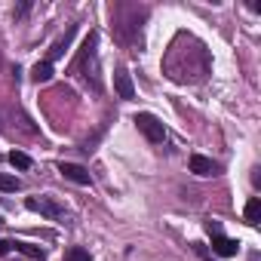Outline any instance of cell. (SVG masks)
Here are the masks:
<instances>
[{"label": "cell", "instance_id": "30bf717a", "mask_svg": "<svg viewBox=\"0 0 261 261\" xmlns=\"http://www.w3.org/2000/svg\"><path fill=\"white\" fill-rule=\"evenodd\" d=\"M19 188H22V181H19L16 175L0 172V191H7V194H10V191H19Z\"/></svg>", "mask_w": 261, "mask_h": 261}, {"label": "cell", "instance_id": "5bb4252c", "mask_svg": "<svg viewBox=\"0 0 261 261\" xmlns=\"http://www.w3.org/2000/svg\"><path fill=\"white\" fill-rule=\"evenodd\" d=\"M10 249H13V246H10V243H4V240H0V255H7V252H10Z\"/></svg>", "mask_w": 261, "mask_h": 261}, {"label": "cell", "instance_id": "3957f363", "mask_svg": "<svg viewBox=\"0 0 261 261\" xmlns=\"http://www.w3.org/2000/svg\"><path fill=\"white\" fill-rule=\"evenodd\" d=\"M25 206L31 209V212H40V215H49V218H62V206H56L53 200H37V197H28L25 200Z\"/></svg>", "mask_w": 261, "mask_h": 261}, {"label": "cell", "instance_id": "277c9868", "mask_svg": "<svg viewBox=\"0 0 261 261\" xmlns=\"http://www.w3.org/2000/svg\"><path fill=\"white\" fill-rule=\"evenodd\" d=\"M59 172H62L68 181H74V185H89V181H92L89 172H86L83 166H77V163H59Z\"/></svg>", "mask_w": 261, "mask_h": 261}, {"label": "cell", "instance_id": "4fadbf2b", "mask_svg": "<svg viewBox=\"0 0 261 261\" xmlns=\"http://www.w3.org/2000/svg\"><path fill=\"white\" fill-rule=\"evenodd\" d=\"M68 40H71V31H68V34H65L62 40H56V46L49 49V59H59V56L65 53V46H68Z\"/></svg>", "mask_w": 261, "mask_h": 261}, {"label": "cell", "instance_id": "8992f818", "mask_svg": "<svg viewBox=\"0 0 261 261\" xmlns=\"http://www.w3.org/2000/svg\"><path fill=\"white\" fill-rule=\"evenodd\" d=\"M191 172H197V175H215V172H218V166H215L209 157L194 154V157H191Z\"/></svg>", "mask_w": 261, "mask_h": 261}, {"label": "cell", "instance_id": "ba28073f", "mask_svg": "<svg viewBox=\"0 0 261 261\" xmlns=\"http://www.w3.org/2000/svg\"><path fill=\"white\" fill-rule=\"evenodd\" d=\"M31 77H34L37 83H46V80L53 77V62H37V65L31 68Z\"/></svg>", "mask_w": 261, "mask_h": 261}, {"label": "cell", "instance_id": "6da1fadb", "mask_svg": "<svg viewBox=\"0 0 261 261\" xmlns=\"http://www.w3.org/2000/svg\"><path fill=\"white\" fill-rule=\"evenodd\" d=\"M136 126H139V133H142L148 142H154V145H160V142L166 139V129H163V123H160L154 114H136Z\"/></svg>", "mask_w": 261, "mask_h": 261}, {"label": "cell", "instance_id": "9c48e42d", "mask_svg": "<svg viewBox=\"0 0 261 261\" xmlns=\"http://www.w3.org/2000/svg\"><path fill=\"white\" fill-rule=\"evenodd\" d=\"M243 215H246V221H249V224H258V218H261V200H258V197H252V200L246 203Z\"/></svg>", "mask_w": 261, "mask_h": 261}, {"label": "cell", "instance_id": "7c38bea8", "mask_svg": "<svg viewBox=\"0 0 261 261\" xmlns=\"http://www.w3.org/2000/svg\"><path fill=\"white\" fill-rule=\"evenodd\" d=\"M10 163H13L16 169H28V166H31V157L22 154V151H13V154H10Z\"/></svg>", "mask_w": 261, "mask_h": 261}, {"label": "cell", "instance_id": "7a4b0ae2", "mask_svg": "<svg viewBox=\"0 0 261 261\" xmlns=\"http://www.w3.org/2000/svg\"><path fill=\"white\" fill-rule=\"evenodd\" d=\"M114 89H117V95L120 98H126V101H133L136 98V86H133V77H129V71H117L114 74Z\"/></svg>", "mask_w": 261, "mask_h": 261}, {"label": "cell", "instance_id": "5b68a950", "mask_svg": "<svg viewBox=\"0 0 261 261\" xmlns=\"http://www.w3.org/2000/svg\"><path fill=\"white\" fill-rule=\"evenodd\" d=\"M237 240H230V237H221V233H215L212 237V252L215 255H221V258H230V255H237Z\"/></svg>", "mask_w": 261, "mask_h": 261}, {"label": "cell", "instance_id": "8fae6325", "mask_svg": "<svg viewBox=\"0 0 261 261\" xmlns=\"http://www.w3.org/2000/svg\"><path fill=\"white\" fill-rule=\"evenodd\" d=\"M65 261H92V258H89V252L83 246H74V249L65 252Z\"/></svg>", "mask_w": 261, "mask_h": 261}, {"label": "cell", "instance_id": "52a82bcc", "mask_svg": "<svg viewBox=\"0 0 261 261\" xmlns=\"http://www.w3.org/2000/svg\"><path fill=\"white\" fill-rule=\"evenodd\" d=\"M16 252H22V255H28V258H34V261H43L46 258V252L43 249H37V246H31V243H10Z\"/></svg>", "mask_w": 261, "mask_h": 261}]
</instances>
